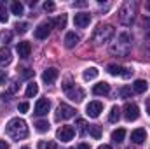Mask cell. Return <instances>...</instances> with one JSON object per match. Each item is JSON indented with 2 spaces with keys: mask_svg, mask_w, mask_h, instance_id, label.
Returning <instances> with one entry per match:
<instances>
[{
  "mask_svg": "<svg viewBox=\"0 0 150 149\" xmlns=\"http://www.w3.org/2000/svg\"><path fill=\"white\" fill-rule=\"evenodd\" d=\"M5 132L11 139L14 140H23L28 137V126H26V121L21 119V117H14L7 123L5 126Z\"/></svg>",
  "mask_w": 150,
  "mask_h": 149,
  "instance_id": "cell-1",
  "label": "cell"
},
{
  "mask_svg": "<svg viewBox=\"0 0 150 149\" xmlns=\"http://www.w3.org/2000/svg\"><path fill=\"white\" fill-rule=\"evenodd\" d=\"M136 11H138V5H136V2H133V0H127V2H124L122 5H120V9H119V21L122 23V25H126V27H129L133 21H134V18H136Z\"/></svg>",
  "mask_w": 150,
  "mask_h": 149,
  "instance_id": "cell-2",
  "label": "cell"
},
{
  "mask_svg": "<svg viewBox=\"0 0 150 149\" xmlns=\"http://www.w3.org/2000/svg\"><path fill=\"white\" fill-rule=\"evenodd\" d=\"M113 34H115V28L112 25H98V28L93 34V44H96V46L107 44L113 37Z\"/></svg>",
  "mask_w": 150,
  "mask_h": 149,
  "instance_id": "cell-3",
  "label": "cell"
},
{
  "mask_svg": "<svg viewBox=\"0 0 150 149\" xmlns=\"http://www.w3.org/2000/svg\"><path fill=\"white\" fill-rule=\"evenodd\" d=\"M112 51L113 54H119V56H127L129 54V51H131V37H129V34H120L119 35V42L112 46Z\"/></svg>",
  "mask_w": 150,
  "mask_h": 149,
  "instance_id": "cell-4",
  "label": "cell"
},
{
  "mask_svg": "<svg viewBox=\"0 0 150 149\" xmlns=\"http://www.w3.org/2000/svg\"><path fill=\"white\" fill-rule=\"evenodd\" d=\"M52 25H54V21H52V19L40 23L37 28H35V32H33L35 39H38V40H44V39H47V37H49V34H51V27H52Z\"/></svg>",
  "mask_w": 150,
  "mask_h": 149,
  "instance_id": "cell-5",
  "label": "cell"
},
{
  "mask_svg": "<svg viewBox=\"0 0 150 149\" xmlns=\"http://www.w3.org/2000/svg\"><path fill=\"white\" fill-rule=\"evenodd\" d=\"M74 135H75V128L70 126V125L59 126L58 132H56V137H58V140H61V142H70V140L74 139Z\"/></svg>",
  "mask_w": 150,
  "mask_h": 149,
  "instance_id": "cell-6",
  "label": "cell"
},
{
  "mask_svg": "<svg viewBox=\"0 0 150 149\" xmlns=\"http://www.w3.org/2000/svg\"><path fill=\"white\" fill-rule=\"evenodd\" d=\"M75 116V109L67 105V104H59L58 109H56V119L58 121H65V119H70Z\"/></svg>",
  "mask_w": 150,
  "mask_h": 149,
  "instance_id": "cell-7",
  "label": "cell"
},
{
  "mask_svg": "<svg viewBox=\"0 0 150 149\" xmlns=\"http://www.w3.org/2000/svg\"><path fill=\"white\" fill-rule=\"evenodd\" d=\"M107 70H108V74L112 75H119V77H124V79H127V77H131L133 75V70L131 69H126V67H120V65H108L107 67Z\"/></svg>",
  "mask_w": 150,
  "mask_h": 149,
  "instance_id": "cell-8",
  "label": "cell"
},
{
  "mask_svg": "<svg viewBox=\"0 0 150 149\" xmlns=\"http://www.w3.org/2000/svg\"><path fill=\"white\" fill-rule=\"evenodd\" d=\"M124 117H126L127 121H136V119L140 117V109H138V105L127 102V104L124 105Z\"/></svg>",
  "mask_w": 150,
  "mask_h": 149,
  "instance_id": "cell-9",
  "label": "cell"
},
{
  "mask_svg": "<svg viewBox=\"0 0 150 149\" xmlns=\"http://www.w3.org/2000/svg\"><path fill=\"white\" fill-rule=\"evenodd\" d=\"M86 112H87V116H91V117H98V116L103 112V104L98 102V100L89 102V104L86 105Z\"/></svg>",
  "mask_w": 150,
  "mask_h": 149,
  "instance_id": "cell-10",
  "label": "cell"
},
{
  "mask_svg": "<svg viewBox=\"0 0 150 149\" xmlns=\"http://www.w3.org/2000/svg\"><path fill=\"white\" fill-rule=\"evenodd\" d=\"M74 23H75L77 28H86V27L91 23V16H89V12H79V14H75Z\"/></svg>",
  "mask_w": 150,
  "mask_h": 149,
  "instance_id": "cell-11",
  "label": "cell"
},
{
  "mask_svg": "<svg viewBox=\"0 0 150 149\" xmlns=\"http://www.w3.org/2000/svg\"><path fill=\"white\" fill-rule=\"evenodd\" d=\"M51 109V102L47 98H40L37 104H35V114L37 116H45Z\"/></svg>",
  "mask_w": 150,
  "mask_h": 149,
  "instance_id": "cell-12",
  "label": "cell"
},
{
  "mask_svg": "<svg viewBox=\"0 0 150 149\" xmlns=\"http://www.w3.org/2000/svg\"><path fill=\"white\" fill-rule=\"evenodd\" d=\"M58 75H59L58 69L51 67V69H45V70H44V74H42V81H44L45 84H52V82L58 79Z\"/></svg>",
  "mask_w": 150,
  "mask_h": 149,
  "instance_id": "cell-13",
  "label": "cell"
},
{
  "mask_svg": "<svg viewBox=\"0 0 150 149\" xmlns=\"http://www.w3.org/2000/svg\"><path fill=\"white\" fill-rule=\"evenodd\" d=\"M108 93H110V84L105 82V81L93 86V95H96V97H105V95H108Z\"/></svg>",
  "mask_w": 150,
  "mask_h": 149,
  "instance_id": "cell-14",
  "label": "cell"
},
{
  "mask_svg": "<svg viewBox=\"0 0 150 149\" xmlns=\"http://www.w3.org/2000/svg\"><path fill=\"white\" fill-rule=\"evenodd\" d=\"M16 51H18L19 58H28V56H30V53H32V46H30V42L23 40V42H18Z\"/></svg>",
  "mask_w": 150,
  "mask_h": 149,
  "instance_id": "cell-15",
  "label": "cell"
},
{
  "mask_svg": "<svg viewBox=\"0 0 150 149\" xmlns=\"http://www.w3.org/2000/svg\"><path fill=\"white\" fill-rule=\"evenodd\" d=\"M131 140H133L134 144H142V142H145V140H147V132H145L143 128H136V130H133V132H131Z\"/></svg>",
  "mask_w": 150,
  "mask_h": 149,
  "instance_id": "cell-16",
  "label": "cell"
},
{
  "mask_svg": "<svg viewBox=\"0 0 150 149\" xmlns=\"http://www.w3.org/2000/svg\"><path fill=\"white\" fill-rule=\"evenodd\" d=\"M12 62V53L9 47H0V65H9Z\"/></svg>",
  "mask_w": 150,
  "mask_h": 149,
  "instance_id": "cell-17",
  "label": "cell"
},
{
  "mask_svg": "<svg viewBox=\"0 0 150 149\" xmlns=\"http://www.w3.org/2000/svg\"><path fill=\"white\" fill-rule=\"evenodd\" d=\"M67 95H68V98H72L74 102H80V100L84 98V95H86V93H84V90L75 88V86H74L72 90H68V91H67Z\"/></svg>",
  "mask_w": 150,
  "mask_h": 149,
  "instance_id": "cell-18",
  "label": "cell"
},
{
  "mask_svg": "<svg viewBox=\"0 0 150 149\" xmlns=\"http://www.w3.org/2000/svg\"><path fill=\"white\" fill-rule=\"evenodd\" d=\"M79 35L75 34V32H68L67 35H65V46L68 47V49H72V47H75L77 44H79Z\"/></svg>",
  "mask_w": 150,
  "mask_h": 149,
  "instance_id": "cell-19",
  "label": "cell"
},
{
  "mask_svg": "<svg viewBox=\"0 0 150 149\" xmlns=\"http://www.w3.org/2000/svg\"><path fill=\"white\" fill-rule=\"evenodd\" d=\"M98 74H100V70H98L96 67H89V69H86V70H84L82 77H84V81H93V79H96V77H98Z\"/></svg>",
  "mask_w": 150,
  "mask_h": 149,
  "instance_id": "cell-20",
  "label": "cell"
},
{
  "mask_svg": "<svg viewBox=\"0 0 150 149\" xmlns=\"http://www.w3.org/2000/svg\"><path fill=\"white\" fill-rule=\"evenodd\" d=\"M124 137H126V130H124V128H117V130L112 132V140L115 144H120V142L124 140Z\"/></svg>",
  "mask_w": 150,
  "mask_h": 149,
  "instance_id": "cell-21",
  "label": "cell"
},
{
  "mask_svg": "<svg viewBox=\"0 0 150 149\" xmlns=\"http://www.w3.org/2000/svg\"><path fill=\"white\" fill-rule=\"evenodd\" d=\"M147 88H149V86H147V81H143V79H138V81H134V84H133V91H134V93H145Z\"/></svg>",
  "mask_w": 150,
  "mask_h": 149,
  "instance_id": "cell-22",
  "label": "cell"
},
{
  "mask_svg": "<svg viewBox=\"0 0 150 149\" xmlns=\"http://www.w3.org/2000/svg\"><path fill=\"white\" fill-rule=\"evenodd\" d=\"M23 11H25V7H23V4H21V2H18V0H16V2H12V4H11V12H12L14 16H21V14H23Z\"/></svg>",
  "mask_w": 150,
  "mask_h": 149,
  "instance_id": "cell-23",
  "label": "cell"
},
{
  "mask_svg": "<svg viewBox=\"0 0 150 149\" xmlns=\"http://www.w3.org/2000/svg\"><path fill=\"white\" fill-rule=\"evenodd\" d=\"M119 117H120V109H119L117 105H113L112 109H110V114H108V121H110V123H117Z\"/></svg>",
  "mask_w": 150,
  "mask_h": 149,
  "instance_id": "cell-24",
  "label": "cell"
},
{
  "mask_svg": "<svg viewBox=\"0 0 150 149\" xmlns=\"http://www.w3.org/2000/svg\"><path fill=\"white\" fill-rule=\"evenodd\" d=\"M37 93H38V84H35V82H30V84L26 86V97H28V98H33Z\"/></svg>",
  "mask_w": 150,
  "mask_h": 149,
  "instance_id": "cell-25",
  "label": "cell"
},
{
  "mask_svg": "<svg viewBox=\"0 0 150 149\" xmlns=\"http://www.w3.org/2000/svg\"><path fill=\"white\" fill-rule=\"evenodd\" d=\"M54 21V25L59 28V30H63L65 27H67V14H61V16H58L56 19H52Z\"/></svg>",
  "mask_w": 150,
  "mask_h": 149,
  "instance_id": "cell-26",
  "label": "cell"
},
{
  "mask_svg": "<svg viewBox=\"0 0 150 149\" xmlns=\"http://www.w3.org/2000/svg\"><path fill=\"white\" fill-rule=\"evenodd\" d=\"M37 148L38 149H58V146H56V142H52V140H40Z\"/></svg>",
  "mask_w": 150,
  "mask_h": 149,
  "instance_id": "cell-27",
  "label": "cell"
},
{
  "mask_svg": "<svg viewBox=\"0 0 150 149\" xmlns=\"http://www.w3.org/2000/svg\"><path fill=\"white\" fill-rule=\"evenodd\" d=\"M19 77L21 79H30V77H33V70L32 69H28V67H25V69H19Z\"/></svg>",
  "mask_w": 150,
  "mask_h": 149,
  "instance_id": "cell-28",
  "label": "cell"
},
{
  "mask_svg": "<svg viewBox=\"0 0 150 149\" xmlns=\"http://www.w3.org/2000/svg\"><path fill=\"white\" fill-rule=\"evenodd\" d=\"M87 132H89V135L94 137V139H100V137H101V130H100V126H94V125H93V126L87 128Z\"/></svg>",
  "mask_w": 150,
  "mask_h": 149,
  "instance_id": "cell-29",
  "label": "cell"
},
{
  "mask_svg": "<svg viewBox=\"0 0 150 149\" xmlns=\"http://www.w3.org/2000/svg\"><path fill=\"white\" fill-rule=\"evenodd\" d=\"M35 128H37V132L44 133V132L49 130V123H47V121H37V123H35Z\"/></svg>",
  "mask_w": 150,
  "mask_h": 149,
  "instance_id": "cell-30",
  "label": "cell"
},
{
  "mask_svg": "<svg viewBox=\"0 0 150 149\" xmlns=\"http://www.w3.org/2000/svg\"><path fill=\"white\" fill-rule=\"evenodd\" d=\"M87 125H86V121L84 119H77V132L80 133V135H84L86 132H87V128H86Z\"/></svg>",
  "mask_w": 150,
  "mask_h": 149,
  "instance_id": "cell-31",
  "label": "cell"
},
{
  "mask_svg": "<svg viewBox=\"0 0 150 149\" xmlns=\"http://www.w3.org/2000/svg\"><path fill=\"white\" fill-rule=\"evenodd\" d=\"M16 32L18 34H26L28 32V23H16Z\"/></svg>",
  "mask_w": 150,
  "mask_h": 149,
  "instance_id": "cell-32",
  "label": "cell"
},
{
  "mask_svg": "<svg viewBox=\"0 0 150 149\" xmlns=\"http://www.w3.org/2000/svg\"><path fill=\"white\" fill-rule=\"evenodd\" d=\"M119 95H120L122 98H131V95H133V91H131V88H127V86H124V88H120V91H119Z\"/></svg>",
  "mask_w": 150,
  "mask_h": 149,
  "instance_id": "cell-33",
  "label": "cell"
},
{
  "mask_svg": "<svg viewBox=\"0 0 150 149\" xmlns=\"http://www.w3.org/2000/svg\"><path fill=\"white\" fill-rule=\"evenodd\" d=\"M44 9H45L47 12H52V11H54V2H51V0H47V2L44 4Z\"/></svg>",
  "mask_w": 150,
  "mask_h": 149,
  "instance_id": "cell-34",
  "label": "cell"
},
{
  "mask_svg": "<svg viewBox=\"0 0 150 149\" xmlns=\"http://www.w3.org/2000/svg\"><path fill=\"white\" fill-rule=\"evenodd\" d=\"M0 21L2 23H7V14L4 11V4H0Z\"/></svg>",
  "mask_w": 150,
  "mask_h": 149,
  "instance_id": "cell-35",
  "label": "cell"
},
{
  "mask_svg": "<svg viewBox=\"0 0 150 149\" xmlns=\"http://www.w3.org/2000/svg\"><path fill=\"white\" fill-rule=\"evenodd\" d=\"M28 109H30V105H28V102H21V104L18 105V111H19V112H26Z\"/></svg>",
  "mask_w": 150,
  "mask_h": 149,
  "instance_id": "cell-36",
  "label": "cell"
},
{
  "mask_svg": "<svg viewBox=\"0 0 150 149\" xmlns=\"http://www.w3.org/2000/svg\"><path fill=\"white\" fill-rule=\"evenodd\" d=\"M5 81H7V72L0 70V84H5Z\"/></svg>",
  "mask_w": 150,
  "mask_h": 149,
  "instance_id": "cell-37",
  "label": "cell"
},
{
  "mask_svg": "<svg viewBox=\"0 0 150 149\" xmlns=\"http://www.w3.org/2000/svg\"><path fill=\"white\" fill-rule=\"evenodd\" d=\"M2 100H4V102H9V100H11V95L4 91V93H2Z\"/></svg>",
  "mask_w": 150,
  "mask_h": 149,
  "instance_id": "cell-38",
  "label": "cell"
},
{
  "mask_svg": "<svg viewBox=\"0 0 150 149\" xmlns=\"http://www.w3.org/2000/svg\"><path fill=\"white\" fill-rule=\"evenodd\" d=\"M16 90H18V84H11V88H9V95H11V93H16Z\"/></svg>",
  "mask_w": 150,
  "mask_h": 149,
  "instance_id": "cell-39",
  "label": "cell"
},
{
  "mask_svg": "<svg viewBox=\"0 0 150 149\" xmlns=\"http://www.w3.org/2000/svg\"><path fill=\"white\" fill-rule=\"evenodd\" d=\"M0 149H9V144L5 140H0Z\"/></svg>",
  "mask_w": 150,
  "mask_h": 149,
  "instance_id": "cell-40",
  "label": "cell"
},
{
  "mask_svg": "<svg viewBox=\"0 0 150 149\" xmlns=\"http://www.w3.org/2000/svg\"><path fill=\"white\" fill-rule=\"evenodd\" d=\"M77 149H91V148H89V144L82 142V144H79V148H77Z\"/></svg>",
  "mask_w": 150,
  "mask_h": 149,
  "instance_id": "cell-41",
  "label": "cell"
},
{
  "mask_svg": "<svg viewBox=\"0 0 150 149\" xmlns=\"http://www.w3.org/2000/svg\"><path fill=\"white\" fill-rule=\"evenodd\" d=\"M74 5H75V7H86L87 4H86V2H75Z\"/></svg>",
  "mask_w": 150,
  "mask_h": 149,
  "instance_id": "cell-42",
  "label": "cell"
},
{
  "mask_svg": "<svg viewBox=\"0 0 150 149\" xmlns=\"http://www.w3.org/2000/svg\"><path fill=\"white\" fill-rule=\"evenodd\" d=\"M98 149H112V148H110L108 144H103V146H100V148H98Z\"/></svg>",
  "mask_w": 150,
  "mask_h": 149,
  "instance_id": "cell-43",
  "label": "cell"
},
{
  "mask_svg": "<svg viewBox=\"0 0 150 149\" xmlns=\"http://www.w3.org/2000/svg\"><path fill=\"white\" fill-rule=\"evenodd\" d=\"M147 112H149V114H150V98H149V100H147Z\"/></svg>",
  "mask_w": 150,
  "mask_h": 149,
  "instance_id": "cell-44",
  "label": "cell"
},
{
  "mask_svg": "<svg viewBox=\"0 0 150 149\" xmlns=\"http://www.w3.org/2000/svg\"><path fill=\"white\" fill-rule=\"evenodd\" d=\"M21 149H30V148H21Z\"/></svg>",
  "mask_w": 150,
  "mask_h": 149,
  "instance_id": "cell-45",
  "label": "cell"
}]
</instances>
